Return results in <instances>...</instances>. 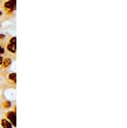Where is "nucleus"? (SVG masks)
<instances>
[{
  "mask_svg": "<svg viewBox=\"0 0 127 128\" xmlns=\"http://www.w3.org/2000/svg\"><path fill=\"white\" fill-rule=\"evenodd\" d=\"M4 47L6 51L5 56H8L13 61H15V58H17V37L14 35H8L4 42Z\"/></svg>",
  "mask_w": 127,
  "mask_h": 128,
  "instance_id": "1",
  "label": "nucleus"
},
{
  "mask_svg": "<svg viewBox=\"0 0 127 128\" xmlns=\"http://www.w3.org/2000/svg\"><path fill=\"white\" fill-rule=\"evenodd\" d=\"M0 10L3 12L5 19H13L17 12V0H5L0 5Z\"/></svg>",
  "mask_w": 127,
  "mask_h": 128,
  "instance_id": "2",
  "label": "nucleus"
},
{
  "mask_svg": "<svg viewBox=\"0 0 127 128\" xmlns=\"http://www.w3.org/2000/svg\"><path fill=\"white\" fill-rule=\"evenodd\" d=\"M5 118L10 121V124L13 126L14 128L17 127V105L14 104L12 110H8V111L5 113Z\"/></svg>",
  "mask_w": 127,
  "mask_h": 128,
  "instance_id": "3",
  "label": "nucleus"
},
{
  "mask_svg": "<svg viewBox=\"0 0 127 128\" xmlns=\"http://www.w3.org/2000/svg\"><path fill=\"white\" fill-rule=\"evenodd\" d=\"M6 83H7L8 88H17V74H15V72H10V74L6 76Z\"/></svg>",
  "mask_w": 127,
  "mask_h": 128,
  "instance_id": "4",
  "label": "nucleus"
},
{
  "mask_svg": "<svg viewBox=\"0 0 127 128\" xmlns=\"http://www.w3.org/2000/svg\"><path fill=\"white\" fill-rule=\"evenodd\" d=\"M12 63H13V60H12V58L8 57V56H4L3 63L0 65V70H6V69H8V68L12 65Z\"/></svg>",
  "mask_w": 127,
  "mask_h": 128,
  "instance_id": "5",
  "label": "nucleus"
},
{
  "mask_svg": "<svg viewBox=\"0 0 127 128\" xmlns=\"http://www.w3.org/2000/svg\"><path fill=\"white\" fill-rule=\"evenodd\" d=\"M0 128H14L13 126L10 124V121L6 118L0 119Z\"/></svg>",
  "mask_w": 127,
  "mask_h": 128,
  "instance_id": "6",
  "label": "nucleus"
},
{
  "mask_svg": "<svg viewBox=\"0 0 127 128\" xmlns=\"http://www.w3.org/2000/svg\"><path fill=\"white\" fill-rule=\"evenodd\" d=\"M11 106H12V104H11L10 100H6V99H5V100L3 101V108L4 110H7V111H8V110L11 108Z\"/></svg>",
  "mask_w": 127,
  "mask_h": 128,
  "instance_id": "7",
  "label": "nucleus"
},
{
  "mask_svg": "<svg viewBox=\"0 0 127 128\" xmlns=\"http://www.w3.org/2000/svg\"><path fill=\"white\" fill-rule=\"evenodd\" d=\"M3 60H4V56L3 55H0V65H1V63H3Z\"/></svg>",
  "mask_w": 127,
  "mask_h": 128,
  "instance_id": "8",
  "label": "nucleus"
},
{
  "mask_svg": "<svg viewBox=\"0 0 127 128\" xmlns=\"http://www.w3.org/2000/svg\"><path fill=\"white\" fill-rule=\"evenodd\" d=\"M4 18V14H3V12H1V10H0V20H1V19H3Z\"/></svg>",
  "mask_w": 127,
  "mask_h": 128,
  "instance_id": "9",
  "label": "nucleus"
}]
</instances>
